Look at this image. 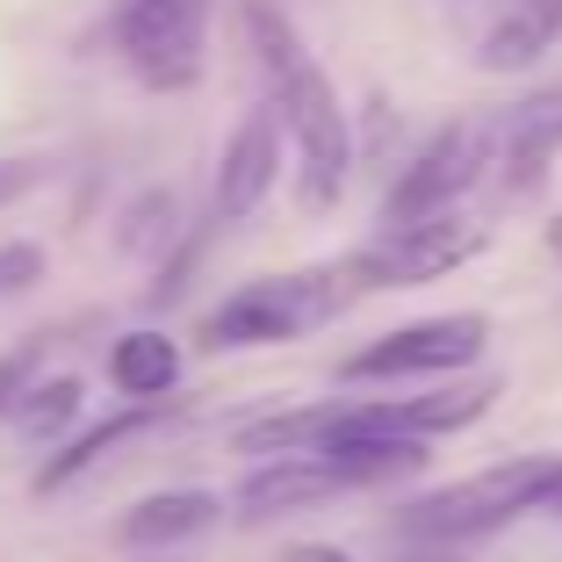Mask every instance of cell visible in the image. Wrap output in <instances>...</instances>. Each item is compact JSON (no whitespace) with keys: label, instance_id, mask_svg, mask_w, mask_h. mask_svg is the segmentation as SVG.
<instances>
[{"label":"cell","instance_id":"5b68a950","mask_svg":"<svg viewBox=\"0 0 562 562\" xmlns=\"http://www.w3.org/2000/svg\"><path fill=\"white\" fill-rule=\"evenodd\" d=\"M491 353V317L483 311H440L382 331L339 361V382H454Z\"/></svg>","mask_w":562,"mask_h":562},{"label":"cell","instance_id":"277c9868","mask_svg":"<svg viewBox=\"0 0 562 562\" xmlns=\"http://www.w3.org/2000/svg\"><path fill=\"white\" fill-rule=\"evenodd\" d=\"M491 173H497V123H476V116L447 123L404 159V173L382 195L375 232H412V224H432V216H454Z\"/></svg>","mask_w":562,"mask_h":562},{"label":"cell","instance_id":"30bf717a","mask_svg":"<svg viewBox=\"0 0 562 562\" xmlns=\"http://www.w3.org/2000/svg\"><path fill=\"white\" fill-rule=\"evenodd\" d=\"M555 159H562V87L497 116V181H505V195H533Z\"/></svg>","mask_w":562,"mask_h":562},{"label":"cell","instance_id":"e0dca14e","mask_svg":"<svg viewBox=\"0 0 562 562\" xmlns=\"http://www.w3.org/2000/svg\"><path fill=\"white\" fill-rule=\"evenodd\" d=\"M50 353V331H36V339H22V347H8L0 353V426L15 418V404H22V390L36 382V361Z\"/></svg>","mask_w":562,"mask_h":562},{"label":"cell","instance_id":"2e32d148","mask_svg":"<svg viewBox=\"0 0 562 562\" xmlns=\"http://www.w3.org/2000/svg\"><path fill=\"white\" fill-rule=\"evenodd\" d=\"M80 397H87V390H80V375H36L30 390H22V404H15V418H8V426H15L30 447H50L58 432L72 440V418H80Z\"/></svg>","mask_w":562,"mask_h":562},{"label":"cell","instance_id":"9a60e30c","mask_svg":"<svg viewBox=\"0 0 562 562\" xmlns=\"http://www.w3.org/2000/svg\"><path fill=\"white\" fill-rule=\"evenodd\" d=\"M216 519H224V505H216L210 491H151V497H137L131 513H123L116 541L123 548H173V541L210 533Z\"/></svg>","mask_w":562,"mask_h":562},{"label":"cell","instance_id":"7a4b0ae2","mask_svg":"<svg viewBox=\"0 0 562 562\" xmlns=\"http://www.w3.org/2000/svg\"><path fill=\"white\" fill-rule=\"evenodd\" d=\"M555 483H562V454H513V462H491L476 476H454L440 491L412 497L397 513V533L404 541H432V548L483 541V533H505L527 513H548Z\"/></svg>","mask_w":562,"mask_h":562},{"label":"cell","instance_id":"4fadbf2b","mask_svg":"<svg viewBox=\"0 0 562 562\" xmlns=\"http://www.w3.org/2000/svg\"><path fill=\"white\" fill-rule=\"evenodd\" d=\"M555 44H562V0H505L476 44V66L483 72H533Z\"/></svg>","mask_w":562,"mask_h":562},{"label":"cell","instance_id":"cb8c5ba5","mask_svg":"<svg viewBox=\"0 0 562 562\" xmlns=\"http://www.w3.org/2000/svg\"><path fill=\"white\" fill-rule=\"evenodd\" d=\"M548 519H562V483H555V497H548Z\"/></svg>","mask_w":562,"mask_h":562},{"label":"cell","instance_id":"603a6c76","mask_svg":"<svg viewBox=\"0 0 562 562\" xmlns=\"http://www.w3.org/2000/svg\"><path fill=\"white\" fill-rule=\"evenodd\" d=\"M541 246H548V260H562V210L541 224Z\"/></svg>","mask_w":562,"mask_h":562},{"label":"cell","instance_id":"7402d4cb","mask_svg":"<svg viewBox=\"0 0 562 562\" xmlns=\"http://www.w3.org/2000/svg\"><path fill=\"white\" fill-rule=\"evenodd\" d=\"M390 562H462L454 548H432V541H412L404 555H390Z\"/></svg>","mask_w":562,"mask_h":562},{"label":"cell","instance_id":"44dd1931","mask_svg":"<svg viewBox=\"0 0 562 562\" xmlns=\"http://www.w3.org/2000/svg\"><path fill=\"white\" fill-rule=\"evenodd\" d=\"M274 562H353L339 541H296V548H281Z\"/></svg>","mask_w":562,"mask_h":562},{"label":"cell","instance_id":"ba28073f","mask_svg":"<svg viewBox=\"0 0 562 562\" xmlns=\"http://www.w3.org/2000/svg\"><path fill=\"white\" fill-rule=\"evenodd\" d=\"M505 397L497 375L476 382H440L426 397H339V418L361 432H412V440H447V432H469L491 404Z\"/></svg>","mask_w":562,"mask_h":562},{"label":"cell","instance_id":"3957f363","mask_svg":"<svg viewBox=\"0 0 562 562\" xmlns=\"http://www.w3.org/2000/svg\"><path fill=\"white\" fill-rule=\"evenodd\" d=\"M353 296H361V289H353L347 260L339 267H303V274H260V281H246V289H232L224 303H210L202 325H195V339L210 353L289 347V339L317 331L325 317H339Z\"/></svg>","mask_w":562,"mask_h":562},{"label":"cell","instance_id":"7c38bea8","mask_svg":"<svg viewBox=\"0 0 562 562\" xmlns=\"http://www.w3.org/2000/svg\"><path fill=\"white\" fill-rule=\"evenodd\" d=\"M166 418H173V404H123V412H109L101 426H87L80 440H66L58 454H50L44 469H36V497H58V491H72L80 476H94L109 454H123L131 440H145V432H159Z\"/></svg>","mask_w":562,"mask_h":562},{"label":"cell","instance_id":"52a82bcc","mask_svg":"<svg viewBox=\"0 0 562 562\" xmlns=\"http://www.w3.org/2000/svg\"><path fill=\"white\" fill-rule=\"evenodd\" d=\"M216 0H123L116 50L145 87H188L202 72V30Z\"/></svg>","mask_w":562,"mask_h":562},{"label":"cell","instance_id":"9c48e42d","mask_svg":"<svg viewBox=\"0 0 562 562\" xmlns=\"http://www.w3.org/2000/svg\"><path fill=\"white\" fill-rule=\"evenodd\" d=\"M296 159L289 151V123H281L274 101H260V109H246V116L232 123V137H224V159H216V216L224 224H238V216H252L267 195H274L281 166Z\"/></svg>","mask_w":562,"mask_h":562},{"label":"cell","instance_id":"8992f818","mask_svg":"<svg viewBox=\"0 0 562 562\" xmlns=\"http://www.w3.org/2000/svg\"><path fill=\"white\" fill-rule=\"evenodd\" d=\"M491 246L476 216H432V224H412V232H375L361 252H347V274L353 289H418V281H440L454 267H469L476 252Z\"/></svg>","mask_w":562,"mask_h":562},{"label":"cell","instance_id":"ac0fdd59","mask_svg":"<svg viewBox=\"0 0 562 562\" xmlns=\"http://www.w3.org/2000/svg\"><path fill=\"white\" fill-rule=\"evenodd\" d=\"M173 238V195H145L131 216H123V246L131 252H159Z\"/></svg>","mask_w":562,"mask_h":562},{"label":"cell","instance_id":"ffe728a7","mask_svg":"<svg viewBox=\"0 0 562 562\" xmlns=\"http://www.w3.org/2000/svg\"><path fill=\"white\" fill-rule=\"evenodd\" d=\"M36 181H44V166H36V159H0V210H15Z\"/></svg>","mask_w":562,"mask_h":562},{"label":"cell","instance_id":"5bb4252c","mask_svg":"<svg viewBox=\"0 0 562 562\" xmlns=\"http://www.w3.org/2000/svg\"><path fill=\"white\" fill-rule=\"evenodd\" d=\"M188 375V353L173 331H123L116 347H109V382H116L131 404H173V390H181Z\"/></svg>","mask_w":562,"mask_h":562},{"label":"cell","instance_id":"8fae6325","mask_svg":"<svg viewBox=\"0 0 562 562\" xmlns=\"http://www.w3.org/2000/svg\"><path fill=\"white\" fill-rule=\"evenodd\" d=\"M339 491H347V476L325 454H267L260 469L238 476L232 505H238V519H281V513H303V505H325Z\"/></svg>","mask_w":562,"mask_h":562},{"label":"cell","instance_id":"6da1fadb","mask_svg":"<svg viewBox=\"0 0 562 562\" xmlns=\"http://www.w3.org/2000/svg\"><path fill=\"white\" fill-rule=\"evenodd\" d=\"M246 50L267 80V101L289 123V151H296V195L303 210H331L353 181V116L331 72L317 66V50L303 30L281 15L274 0H246Z\"/></svg>","mask_w":562,"mask_h":562},{"label":"cell","instance_id":"d6986e66","mask_svg":"<svg viewBox=\"0 0 562 562\" xmlns=\"http://www.w3.org/2000/svg\"><path fill=\"white\" fill-rule=\"evenodd\" d=\"M44 281V246L36 238H15V246H0V296H22Z\"/></svg>","mask_w":562,"mask_h":562}]
</instances>
